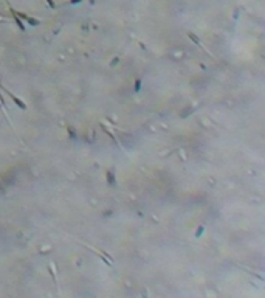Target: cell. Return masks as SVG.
Instances as JSON below:
<instances>
[{"label": "cell", "instance_id": "277c9868", "mask_svg": "<svg viewBox=\"0 0 265 298\" xmlns=\"http://www.w3.org/2000/svg\"><path fill=\"white\" fill-rule=\"evenodd\" d=\"M8 6H10V13H11V16L14 17V22L17 23V26H19V28H20L22 31H25V25H23V22H22V19H20V17L16 14V10H14V8H13L11 5H8Z\"/></svg>", "mask_w": 265, "mask_h": 298}, {"label": "cell", "instance_id": "3957f363", "mask_svg": "<svg viewBox=\"0 0 265 298\" xmlns=\"http://www.w3.org/2000/svg\"><path fill=\"white\" fill-rule=\"evenodd\" d=\"M107 185L110 188L116 186V177H115V168H110L107 171Z\"/></svg>", "mask_w": 265, "mask_h": 298}, {"label": "cell", "instance_id": "9c48e42d", "mask_svg": "<svg viewBox=\"0 0 265 298\" xmlns=\"http://www.w3.org/2000/svg\"><path fill=\"white\" fill-rule=\"evenodd\" d=\"M203 231H205V225H198V228H197V231H195V238H200Z\"/></svg>", "mask_w": 265, "mask_h": 298}, {"label": "cell", "instance_id": "52a82bcc", "mask_svg": "<svg viewBox=\"0 0 265 298\" xmlns=\"http://www.w3.org/2000/svg\"><path fill=\"white\" fill-rule=\"evenodd\" d=\"M67 131H68V135H70V140H76V137H78V134H76V131L71 128L70 124H67Z\"/></svg>", "mask_w": 265, "mask_h": 298}, {"label": "cell", "instance_id": "7c38bea8", "mask_svg": "<svg viewBox=\"0 0 265 298\" xmlns=\"http://www.w3.org/2000/svg\"><path fill=\"white\" fill-rule=\"evenodd\" d=\"M118 61H120V59H118V58H115V59L110 62V65H112V67H113V65H116V64H118Z\"/></svg>", "mask_w": 265, "mask_h": 298}, {"label": "cell", "instance_id": "7a4b0ae2", "mask_svg": "<svg viewBox=\"0 0 265 298\" xmlns=\"http://www.w3.org/2000/svg\"><path fill=\"white\" fill-rule=\"evenodd\" d=\"M16 14L19 16L20 19L26 20V22H28V25H31V26H39V25H40V20H39V19H34V17L26 16V14H23V13H20V11H16Z\"/></svg>", "mask_w": 265, "mask_h": 298}, {"label": "cell", "instance_id": "30bf717a", "mask_svg": "<svg viewBox=\"0 0 265 298\" xmlns=\"http://www.w3.org/2000/svg\"><path fill=\"white\" fill-rule=\"evenodd\" d=\"M48 272L51 273V276H53V279H54V284L58 286V279H56V275H54V270H53V266H48Z\"/></svg>", "mask_w": 265, "mask_h": 298}, {"label": "cell", "instance_id": "ba28073f", "mask_svg": "<svg viewBox=\"0 0 265 298\" xmlns=\"http://www.w3.org/2000/svg\"><path fill=\"white\" fill-rule=\"evenodd\" d=\"M140 89H141V78H136V81H135V89H133V90H135L136 93H138Z\"/></svg>", "mask_w": 265, "mask_h": 298}, {"label": "cell", "instance_id": "6da1fadb", "mask_svg": "<svg viewBox=\"0 0 265 298\" xmlns=\"http://www.w3.org/2000/svg\"><path fill=\"white\" fill-rule=\"evenodd\" d=\"M0 87L3 89V92H5V93H6L8 96H10V98L13 99V103H14V104H16L17 107H19V109H22V110H26V109H28V106L25 104V101H22V99H20L19 96H16V95H14L13 92H10V90H8L6 87H3L2 84H0Z\"/></svg>", "mask_w": 265, "mask_h": 298}, {"label": "cell", "instance_id": "4fadbf2b", "mask_svg": "<svg viewBox=\"0 0 265 298\" xmlns=\"http://www.w3.org/2000/svg\"><path fill=\"white\" fill-rule=\"evenodd\" d=\"M82 0H70V5H75V3H81Z\"/></svg>", "mask_w": 265, "mask_h": 298}, {"label": "cell", "instance_id": "5b68a950", "mask_svg": "<svg viewBox=\"0 0 265 298\" xmlns=\"http://www.w3.org/2000/svg\"><path fill=\"white\" fill-rule=\"evenodd\" d=\"M188 38H189L191 41H192V42H195V44L198 45V47H200V48H203V50H205V51L208 53V55H209V51H208V50H206V48L203 47V44H202V42H200V39L197 38V36H195L194 33H191V31H188ZM209 56H211V55H209Z\"/></svg>", "mask_w": 265, "mask_h": 298}, {"label": "cell", "instance_id": "8fae6325", "mask_svg": "<svg viewBox=\"0 0 265 298\" xmlns=\"http://www.w3.org/2000/svg\"><path fill=\"white\" fill-rule=\"evenodd\" d=\"M47 3L50 5V8H51V10H54V8H56V3H54L53 0H47Z\"/></svg>", "mask_w": 265, "mask_h": 298}, {"label": "cell", "instance_id": "8992f818", "mask_svg": "<svg viewBox=\"0 0 265 298\" xmlns=\"http://www.w3.org/2000/svg\"><path fill=\"white\" fill-rule=\"evenodd\" d=\"M101 129H103V131H104V132H106V134L109 135V137H110V138L113 140V143H116V144H118V146H120V143H118V138H116V137H115V135H113V134H112L110 131H109V129L106 128V126H104V123H101ZM120 148H121V146H120Z\"/></svg>", "mask_w": 265, "mask_h": 298}]
</instances>
